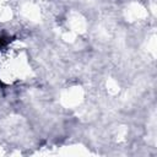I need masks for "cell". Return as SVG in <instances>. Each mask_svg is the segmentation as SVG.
Returning a JSON list of instances; mask_svg holds the SVG:
<instances>
[{"mask_svg":"<svg viewBox=\"0 0 157 157\" xmlns=\"http://www.w3.org/2000/svg\"><path fill=\"white\" fill-rule=\"evenodd\" d=\"M7 43V40L6 39H4V38H0V48H2L5 44Z\"/></svg>","mask_w":157,"mask_h":157,"instance_id":"6da1fadb","label":"cell"}]
</instances>
